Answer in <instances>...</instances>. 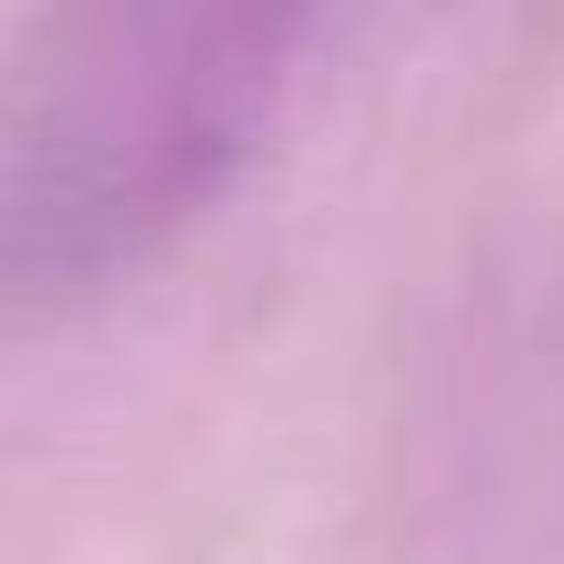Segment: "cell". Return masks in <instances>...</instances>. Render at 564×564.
<instances>
[{"mask_svg": "<svg viewBox=\"0 0 564 564\" xmlns=\"http://www.w3.org/2000/svg\"><path fill=\"white\" fill-rule=\"evenodd\" d=\"M308 9H62L0 62V326L62 317L167 256L291 106Z\"/></svg>", "mask_w": 564, "mask_h": 564, "instance_id": "obj_1", "label": "cell"}]
</instances>
